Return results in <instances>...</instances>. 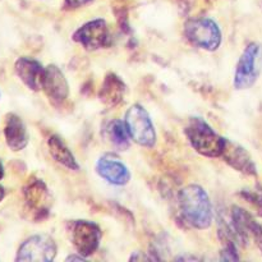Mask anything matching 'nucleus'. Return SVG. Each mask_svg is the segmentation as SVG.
Here are the masks:
<instances>
[{
	"mask_svg": "<svg viewBox=\"0 0 262 262\" xmlns=\"http://www.w3.org/2000/svg\"><path fill=\"white\" fill-rule=\"evenodd\" d=\"M48 143L51 156H53L58 163L67 166V168L71 169V170H78L79 165L77 164L72 151L69 150V147L66 145V142L61 140V137H59V136L56 135L51 136V137L49 138Z\"/></svg>",
	"mask_w": 262,
	"mask_h": 262,
	"instance_id": "obj_16",
	"label": "nucleus"
},
{
	"mask_svg": "<svg viewBox=\"0 0 262 262\" xmlns=\"http://www.w3.org/2000/svg\"><path fill=\"white\" fill-rule=\"evenodd\" d=\"M184 32L193 45L205 50L214 51L222 43V32L219 26L210 18H194L188 20L186 23Z\"/></svg>",
	"mask_w": 262,
	"mask_h": 262,
	"instance_id": "obj_5",
	"label": "nucleus"
},
{
	"mask_svg": "<svg viewBox=\"0 0 262 262\" xmlns=\"http://www.w3.org/2000/svg\"><path fill=\"white\" fill-rule=\"evenodd\" d=\"M89 2H91V0H66V4L71 8H78Z\"/></svg>",
	"mask_w": 262,
	"mask_h": 262,
	"instance_id": "obj_20",
	"label": "nucleus"
},
{
	"mask_svg": "<svg viewBox=\"0 0 262 262\" xmlns=\"http://www.w3.org/2000/svg\"><path fill=\"white\" fill-rule=\"evenodd\" d=\"M187 138L192 147L201 155L220 158L225 147V138L220 137L201 118H192L186 127Z\"/></svg>",
	"mask_w": 262,
	"mask_h": 262,
	"instance_id": "obj_2",
	"label": "nucleus"
},
{
	"mask_svg": "<svg viewBox=\"0 0 262 262\" xmlns=\"http://www.w3.org/2000/svg\"><path fill=\"white\" fill-rule=\"evenodd\" d=\"M125 127L128 135L136 143L145 147H152L156 142V132L152 120L140 104H135L125 114Z\"/></svg>",
	"mask_w": 262,
	"mask_h": 262,
	"instance_id": "obj_4",
	"label": "nucleus"
},
{
	"mask_svg": "<svg viewBox=\"0 0 262 262\" xmlns=\"http://www.w3.org/2000/svg\"><path fill=\"white\" fill-rule=\"evenodd\" d=\"M96 170L101 178L114 186H124L130 179V173L127 166L112 154H105L100 158L96 164Z\"/></svg>",
	"mask_w": 262,
	"mask_h": 262,
	"instance_id": "obj_10",
	"label": "nucleus"
},
{
	"mask_svg": "<svg viewBox=\"0 0 262 262\" xmlns=\"http://www.w3.org/2000/svg\"><path fill=\"white\" fill-rule=\"evenodd\" d=\"M125 92V84L122 79L114 73H110L105 77L104 83L100 89V100L107 106H115L123 100Z\"/></svg>",
	"mask_w": 262,
	"mask_h": 262,
	"instance_id": "obj_15",
	"label": "nucleus"
},
{
	"mask_svg": "<svg viewBox=\"0 0 262 262\" xmlns=\"http://www.w3.org/2000/svg\"><path fill=\"white\" fill-rule=\"evenodd\" d=\"M261 250H262V246H261Z\"/></svg>",
	"mask_w": 262,
	"mask_h": 262,
	"instance_id": "obj_23",
	"label": "nucleus"
},
{
	"mask_svg": "<svg viewBox=\"0 0 262 262\" xmlns=\"http://www.w3.org/2000/svg\"><path fill=\"white\" fill-rule=\"evenodd\" d=\"M26 196H27L28 204L33 209L42 211L45 209V205L49 199L48 188H46V186L41 181H36L30 184L28 189L26 191Z\"/></svg>",
	"mask_w": 262,
	"mask_h": 262,
	"instance_id": "obj_17",
	"label": "nucleus"
},
{
	"mask_svg": "<svg viewBox=\"0 0 262 262\" xmlns=\"http://www.w3.org/2000/svg\"><path fill=\"white\" fill-rule=\"evenodd\" d=\"M15 73L22 79L23 83L33 91L42 89V79L45 68L40 61L32 58H19L15 63Z\"/></svg>",
	"mask_w": 262,
	"mask_h": 262,
	"instance_id": "obj_13",
	"label": "nucleus"
},
{
	"mask_svg": "<svg viewBox=\"0 0 262 262\" xmlns=\"http://www.w3.org/2000/svg\"><path fill=\"white\" fill-rule=\"evenodd\" d=\"M4 196H5L4 188H3V187H0V201H2V200L4 199Z\"/></svg>",
	"mask_w": 262,
	"mask_h": 262,
	"instance_id": "obj_22",
	"label": "nucleus"
},
{
	"mask_svg": "<svg viewBox=\"0 0 262 262\" xmlns=\"http://www.w3.org/2000/svg\"><path fill=\"white\" fill-rule=\"evenodd\" d=\"M107 135L110 141L114 146L119 148H127L129 145L128 141V130L125 127V123L120 122L119 119H114L107 125Z\"/></svg>",
	"mask_w": 262,
	"mask_h": 262,
	"instance_id": "obj_18",
	"label": "nucleus"
},
{
	"mask_svg": "<svg viewBox=\"0 0 262 262\" xmlns=\"http://www.w3.org/2000/svg\"><path fill=\"white\" fill-rule=\"evenodd\" d=\"M222 158L235 170L250 177L257 176V168L245 147L225 138V147Z\"/></svg>",
	"mask_w": 262,
	"mask_h": 262,
	"instance_id": "obj_12",
	"label": "nucleus"
},
{
	"mask_svg": "<svg viewBox=\"0 0 262 262\" xmlns=\"http://www.w3.org/2000/svg\"><path fill=\"white\" fill-rule=\"evenodd\" d=\"M3 177H4V166H3L2 160H0V179H2Z\"/></svg>",
	"mask_w": 262,
	"mask_h": 262,
	"instance_id": "obj_21",
	"label": "nucleus"
},
{
	"mask_svg": "<svg viewBox=\"0 0 262 262\" xmlns=\"http://www.w3.org/2000/svg\"><path fill=\"white\" fill-rule=\"evenodd\" d=\"M101 230L99 225L87 220H78L72 225V242L83 257L92 255L99 248Z\"/></svg>",
	"mask_w": 262,
	"mask_h": 262,
	"instance_id": "obj_8",
	"label": "nucleus"
},
{
	"mask_svg": "<svg viewBox=\"0 0 262 262\" xmlns=\"http://www.w3.org/2000/svg\"><path fill=\"white\" fill-rule=\"evenodd\" d=\"M241 196L243 200L248 202L253 209L256 210V214L262 217V188L256 187V188L243 189L241 192Z\"/></svg>",
	"mask_w": 262,
	"mask_h": 262,
	"instance_id": "obj_19",
	"label": "nucleus"
},
{
	"mask_svg": "<svg viewBox=\"0 0 262 262\" xmlns=\"http://www.w3.org/2000/svg\"><path fill=\"white\" fill-rule=\"evenodd\" d=\"M232 228L235 237L243 246L248 245L251 241L258 247L262 246V225L258 224L252 215L241 207L234 206L232 209Z\"/></svg>",
	"mask_w": 262,
	"mask_h": 262,
	"instance_id": "obj_7",
	"label": "nucleus"
},
{
	"mask_svg": "<svg viewBox=\"0 0 262 262\" xmlns=\"http://www.w3.org/2000/svg\"><path fill=\"white\" fill-rule=\"evenodd\" d=\"M73 38L87 50H96L110 43V32L104 19H95L74 32Z\"/></svg>",
	"mask_w": 262,
	"mask_h": 262,
	"instance_id": "obj_9",
	"label": "nucleus"
},
{
	"mask_svg": "<svg viewBox=\"0 0 262 262\" xmlns=\"http://www.w3.org/2000/svg\"><path fill=\"white\" fill-rule=\"evenodd\" d=\"M179 206L186 223L197 229H207L212 223V206L206 191L197 184L179 192Z\"/></svg>",
	"mask_w": 262,
	"mask_h": 262,
	"instance_id": "obj_1",
	"label": "nucleus"
},
{
	"mask_svg": "<svg viewBox=\"0 0 262 262\" xmlns=\"http://www.w3.org/2000/svg\"><path fill=\"white\" fill-rule=\"evenodd\" d=\"M262 69V46L251 42L243 51L237 64L234 87L237 90L251 89L257 81Z\"/></svg>",
	"mask_w": 262,
	"mask_h": 262,
	"instance_id": "obj_3",
	"label": "nucleus"
},
{
	"mask_svg": "<svg viewBox=\"0 0 262 262\" xmlns=\"http://www.w3.org/2000/svg\"><path fill=\"white\" fill-rule=\"evenodd\" d=\"M5 140L8 146L13 151H20L27 146L28 133L26 129L25 123L19 117L14 114H9L7 117V124L4 129Z\"/></svg>",
	"mask_w": 262,
	"mask_h": 262,
	"instance_id": "obj_14",
	"label": "nucleus"
},
{
	"mask_svg": "<svg viewBox=\"0 0 262 262\" xmlns=\"http://www.w3.org/2000/svg\"><path fill=\"white\" fill-rule=\"evenodd\" d=\"M56 245L51 237L46 234L33 235L28 238L18 250L17 261L50 262L55 258Z\"/></svg>",
	"mask_w": 262,
	"mask_h": 262,
	"instance_id": "obj_6",
	"label": "nucleus"
},
{
	"mask_svg": "<svg viewBox=\"0 0 262 262\" xmlns=\"http://www.w3.org/2000/svg\"><path fill=\"white\" fill-rule=\"evenodd\" d=\"M42 90L53 104H61L68 97V82H67L63 72L56 66H49L45 68Z\"/></svg>",
	"mask_w": 262,
	"mask_h": 262,
	"instance_id": "obj_11",
	"label": "nucleus"
}]
</instances>
